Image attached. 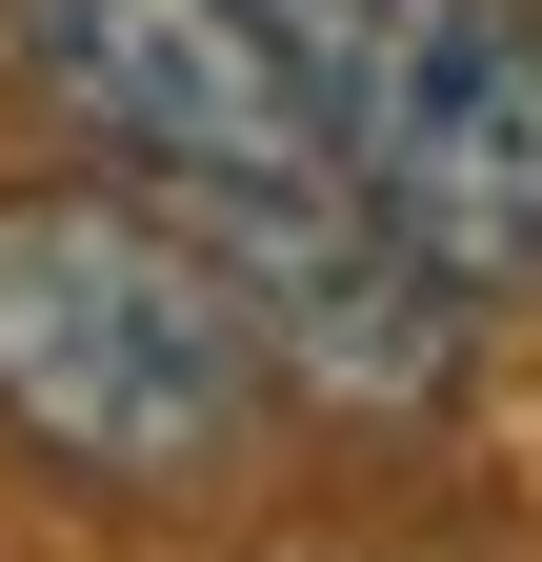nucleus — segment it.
<instances>
[{
  "label": "nucleus",
  "instance_id": "2",
  "mask_svg": "<svg viewBox=\"0 0 542 562\" xmlns=\"http://www.w3.org/2000/svg\"><path fill=\"white\" fill-rule=\"evenodd\" d=\"M261 41L462 302H542V0H261Z\"/></svg>",
  "mask_w": 542,
  "mask_h": 562
},
{
  "label": "nucleus",
  "instance_id": "1",
  "mask_svg": "<svg viewBox=\"0 0 542 562\" xmlns=\"http://www.w3.org/2000/svg\"><path fill=\"white\" fill-rule=\"evenodd\" d=\"M261 402H282V362L241 341L222 261L142 181H21L0 201V422L81 503H222L261 462Z\"/></svg>",
  "mask_w": 542,
  "mask_h": 562
},
{
  "label": "nucleus",
  "instance_id": "4",
  "mask_svg": "<svg viewBox=\"0 0 542 562\" xmlns=\"http://www.w3.org/2000/svg\"><path fill=\"white\" fill-rule=\"evenodd\" d=\"M0 41H21V81L101 140V181H142L161 222L222 201V181L321 161V121L282 81V41H261V0H0Z\"/></svg>",
  "mask_w": 542,
  "mask_h": 562
},
{
  "label": "nucleus",
  "instance_id": "3",
  "mask_svg": "<svg viewBox=\"0 0 542 562\" xmlns=\"http://www.w3.org/2000/svg\"><path fill=\"white\" fill-rule=\"evenodd\" d=\"M181 241L222 261V302L241 341L282 362L302 402H342V422H422L462 382V341H483V302L382 222V201L342 161H282V181H222V201H181Z\"/></svg>",
  "mask_w": 542,
  "mask_h": 562
}]
</instances>
